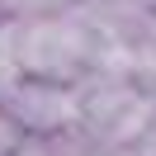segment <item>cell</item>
Listing matches in <instances>:
<instances>
[{
  "label": "cell",
  "instance_id": "1",
  "mask_svg": "<svg viewBox=\"0 0 156 156\" xmlns=\"http://www.w3.org/2000/svg\"><path fill=\"white\" fill-rule=\"evenodd\" d=\"M14 24V62L19 76H38V80H80L95 66V29L85 24V14L76 5L52 14H29V19H10Z\"/></svg>",
  "mask_w": 156,
  "mask_h": 156
},
{
  "label": "cell",
  "instance_id": "2",
  "mask_svg": "<svg viewBox=\"0 0 156 156\" xmlns=\"http://www.w3.org/2000/svg\"><path fill=\"white\" fill-rule=\"evenodd\" d=\"M156 123V95L133 80H80V133L123 156Z\"/></svg>",
  "mask_w": 156,
  "mask_h": 156
},
{
  "label": "cell",
  "instance_id": "4",
  "mask_svg": "<svg viewBox=\"0 0 156 156\" xmlns=\"http://www.w3.org/2000/svg\"><path fill=\"white\" fill-rule=\"evenodd\" d=\"M19 142H24V133L14 128V118L5 114V104H0V156H10V151H14Z\"/></svg>",
  "mask_w": 156,
  "mask_h": 156
},
{
  "label": "cell",
  "instance_id": "3",
  "mask_svg": "<svg viewBox=\"0 0 156 156\" xmlns=\"http://www.w3.org/2000/svg\"><path fill=\"white\" fill-rule=\"evenodd\" d=\"M0 104H5V114L14 118V128L24 137H57V133L80 123V85H71V80L19 76L0 95Z\"/></svg>",
  "mask_w": 156,
  "mask_h": 156
},
{
  "label": "cell",
  "instance_id": "5",
  "mask_svg": "<svg viewBox=\"0 0 156 156\" xmlns=\"http://www.w3.org/2000/svg\"><path fill=\"white\" fill-rule=\"evenodd\" d=\"M10 156H48V142H43V137H24Z\"/></svg>",
  "mask_w": 156,
  "mask_h": 156
}]
</instances>
